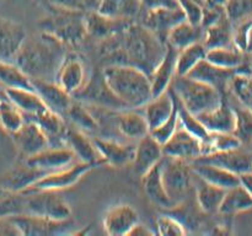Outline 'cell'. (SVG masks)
<instances>
[{"instance_id":"obj_1","label":"cell","mask_w":252,"mask_h":236,"mask_svg":"<svg viewBox=\"0 0 252 236\" xmlns=\"http://www.w3.org/2000/svg\"><path fill=\"white\" fill-rule=\"evenodd\" d=\"M167 44L140 22L133 21L125 31L100 41V57L106 65L126 64L148 75L164 57Z\"/></svg>"},{"instance_id":"obj_2","label":"cell","mask_w":252,"mask_h":236,"mask_svg":"<svg viewBox=\"0 0 252 236\" xmlns=\"http://www.w3.org/2000/svg\"><path fill=\"white\" fill-rule=\"evenodd\" d=\"M65 48V44L41 31L38 34L26 36L14 63L30 79L54 81L59 65L68 53Z\"/></svg>"},{"instance_id":"obj_3","label":"cell","mask_w":252,"mask_h":236,"mask_svg":"<svg viewBox=\"0 0 252 236\" xmlns=\"http://www.w3.org/2000/svg\"><path fill=\"white\" fill-rule=\"evenodd\" d=\"M106 83L128 108H143L153 97L152 83L147 73L126 64H110L102 68Z\"/></svg>"},{"instance_id":"obj_4","label":"cell","mask_w":252,"mask_h":236,"mask_svg":"<svg viewBox=\"0 0 252 236\" xmlns=\"http://www.w3.org/2000/svg\"><path fill=\"white\" fill-rule=\"evenodd\" d=\"M47 14L39 21V29L51 34L63 44L75 46L88 37L85 12L64 9L56 5H46Z\"/></svg>"},{"instance_id":"obj_5","label":"cell","mask_w":252,"mask_h":236,"mask_svg":"<svg viewBox=\"0 0 252 236\" xmlns=\"http://www.w3.org/2000/svg\"><path fill=\"white\" fill-rule=\"evenodd\" d=\"M170 86L180 102L196 116L217 107L225 97L213 86L187 75L175 76Z\"/></svg>"},{"instance_id":"obj_6","label":"cell","mask_w":252,"mask_h":236,"mask_svg":"<svg viewBox=\"0 0 252 236\" xmlns=\"http://www.w3.org/2000/svg\"><path fill=\"white\" fill-rule=\"evenodd\" d=\"M161 176L174 206L193 196L194 174L189 161L164 155L161 159Z\"/></svg>"},{"instance_id":"obj_7","label":"cell","mask_w":252,"mask_h":236,"mask_svg":"<svg viewBox=\"0 0 252 236\" xmlns=\"http://www.w3.org/2000/svg\"><path fill=\"white\" fill-rule=\"evenodd\" d=\"M75 100L88 106H95L106 111L127 110V106L115 95L108 84L106 83L102 69L94 70L83 88L73 96Z\"/></svg>"},{"instance_id":"obj_8","label":"cell","mask_w":252,"mask_h":236,"mask_svg":"<svg viewBox=\"0 0 252 236\" xmlns=\"http://www.w3.org/2000/svg\"><path fill=\"white\" fill-rule=\"evenodd\" d=\"M24 194L26 196V213L58 221L71 219L70 206L58 191H34Z\"/></svg>"},{"instance_id":"obj_9","label":"cell","mask_w":252,"mask_h":236,"mask_svg":"<svg viewBox=\"0 0 252 236\" xmlns=\"http://www.w3.org/2000/svg\"><path fill=\"white\" fill-rule=\"evenodd\" d=\"M96 169L95 165L88 164V162H74L70 166H66L64 169L57 170V171L48 172L43 177L38 179L34 184H32L26 192L34 191H63V189L70 188L74 184L78 183L86 174L91 170Z\"/></svg>"},{"instance_id":"obj_10","label":"cell","mask_w":252,"mask_h":236,"mask_svg":"<svg viewBox=\"0 0 252 236\" xmlns=\"http://www.w3.org/2000/svg\"><path fill=\"white\" fill-rule=\"evenodd\" d=\"M10 219L17 228L20 235L27 236L61 235V234L68 233V229L73 226L71 219L58 221L31 213L17 214V215L10 216Z\"/></svg>"},{"instance_id":"obj_11","label":"cell","mask_w":252,"mask_h":236,"mask_svg":"<svg viewBox=\"0 0 252 236\" xmlns=\"http://www.w3.org/2000/svg\"><path fill=\"white\" fill-rule=\"evenodd\" d=\"M162 151L166 156L191 162L192 160L206 154V145L198 138L187 132L184 127L179 125L171 138L162 144Z\"/></svg>"},{"instance_id":"obj_12","label":"cell","mask_w":252,"mask_h":236,"mask_svg":"<svg viewBox=\"0 0 252 236\" xmlns=\"http://www.w3.org/2000/svg\"><path fill=\"white\" fill-rule=\"evenodd\" d=\"M251 70V64L250 65L245 64V65H243L239 69H226L214 65V64H212L211 61H208L207 59H203V60L199 61V63L189 71L187 76L197 79V80L202 81V83L213 86V88H216L219 92H221L225 96V92L229 88V84H230L233 76L235 75L236 73H239V71Z\"/></svg>"},{"instance_id":"obj_13","label":"cell","mask_w":252,"mask_h":236,"mask_svg":"<svg viewBox=\"0 0 252 236\" xmlns=\"http://www.w3.org/2000/svg\"><path fill=\"white\" fill-rule=\"evenodd\" d=\"M185 14L181 7H164L143 11L138 22L157 34L162 42L166 43V38L172 27L184 21Z\"/></svg>"},{"instance_id":"obj_14","label":"cell","mask_w":252,"mask_h":236,"mask_svg":"<svg viewBox=\"0 0 252 236\" xmlns=\"http://www.w3.org/2000/svg\"><path fill=\"white\" fill-rule=\"evenodd\" d=\"M46 174L48 172L31 166L22 160L0 176V188L14 193H24Z\"/></svg>"},{"instance_id":"obj_15","label":"cell","mask_w":252,"mask_h":236,"mask_svg":"<svg viewBox=\"0 0 252 236\" xmlns=\"http://www.w3.org/2000/svg\"><path fill=\"white\" fill-rule=\"evenodd\" d=\"M140 221L139 214L127 203L116 204L108 208L103 215L102 225L111 236H126Z\"/></svg>"},{"instance_id":"obj_16","label":"cell","mask_w":252,"mask_h":236,"mask_svg":"<svg viewBox=\"0 0 252 236\" xmlns=\"http://www.w3.org/2000/svg\"><path fill=\"white\" fill-rule=\"evenodd\" d=\"M192 161L216 165V166L223 167L236 175H241L245 172H251L252 154L250 151L244 150V148H239V149L213 151L209 154L201 155Z\"/></svg>"},{"instance_id":"obj_17","label":"cell","mask_w":252,"mask_h":236,"mask_svg":"<svg viewBox=\"0 0 252 236\" xmlns=\"http://www.w3.org/2000/svg\"><path fill=\"white\" fill-rule=\"evenodd\" d=\"M86 71L83 60L74 53H66L59 65L56 83L69 95L74 96L86 83Z\"/></svg>"},{"instance_id":"obj_18","label":"cell","mask_w":252,"mask_h":236,"mask_svg":"<svg viewBox=\"0 0 252 236\" xmlns=\"http://www.w3.org/2000/svg\"><path fill=\"white\" fill-rule=\"evenodd\" d=\"M134 20L121 19V17L108 16L98 12L97 10L85 12V25L88 37L94 39H102L121 33L129 26Z\"/></svg>"},{"instance_id":"obj_19","label":"cell","mask_w":252,"mask_h":236,"mask_svg":"<svg viewBox=\"0 0 252 236\" xmlns=\"http://www.w3.org/2000/svg\"><path fill=\"white\" fill-rule=\"evenodd\" d=\"M24 160L31 166L43 170L46 172L57 171L76 162L74 152L65 145H62V147L48 145L41 151L29 157H24Z\"/></svg>"},{"instance_id":"obj_20","label":"cell","mask_w":252,"mask_h":236,"mask_svg":"<svg viewBox=\"0 0 252 236\" xmlns=\"http://www.w3.org/2000/svg\"><path fill=\"white\" fill-rule=\"evenodd\" d=\"M12 142L22 157H29L49 145L43 130L33 120L26 119L17 132L11 134Z\"/></svg>"},{"instance_id":"obj_21","label":"cell","mask_w":252,"mask_h":236,"mask_svg":"<svg viewBox=\"0 0 252 236\" xmlns=\"http://www.w3.org/2000/svg\"><path fill=\"white\" fill-rule=\"evenodd\" d=\"M64 144L74 152L76 159L81 162L95 165L96 167L105 166V161L101 157L94 140L85 134V132L76 127L66 128Z\"/></svg>"},{"instance_id":"obj_22","label":"cell","mask_w":252,"mask_h":236,"mask_svg":"<svg viewBox=\"0 0 252 236\" xmlns=\"http://www.w3.org/2000/svg\"><path fill=\"white\" fill-rule=\"evenodd\" d=\"M162 157V145L149 133L135 142L134 156L132 161L133 170L138 176L142 177L154 165L161 161Z\"/></svg>"},{"instance_id":"obj_23","label":"cell","mask_w":252,"mask_h":236,"mask_svg":"<svg viewBox=\"0 0 252 236\" xmlns=\"http://www.w3.org/2000/svg\"><path fill=\"white\" fill-rule=\"evenodd\" d=\"M26 36L21 24L0 16V60L14 61Z\"/></svg>"},{"instance_id":"obj_24","label":"cell","mask_w":252,"mask_h":236,"mask_svg":"<svg viewBox=\"0 0 252 236\" xmlns=\"http://www.w3.org/2000/svg\"><path fill=\"white\" fill-rule=\"evenodd\" d=\"M93 140L106 165L123 167L132 164L135 149L134 143H120L103 138H93Z\"/></svg>"},{"instance_id":"obj_25","label":"cell","mask_w":252,"mask_h":236,"mask_svg":"<svg viewBox=\"0 0 252 236\" xmlns=\"http://www.w3.org/2000/svg\"><path fill=\"white\" fill-rule=\"evenodd\" d=\"M175 106H176V96H175L171 86L160 95L150 98L143 106L144 108L143 113H144L148 125H149V129L153 130L161 125L174 112Z\"/></svg>"},{"instance_id":"obj_26","label":"cell","mask_w":252,"mask_h":236,"mask_svg":"<svg viewBox=\"0 0 252 236\" xmlns=\"http://www.w3.org/2000/svg\"><path fill=\"white\" fill-rule=\"evenodd\" d=\"M177 53L179 51L176 48L167 44L164 57L149 75L150 83H152L153 97L166 91L172 84V80L176 76Z\"/></svg>"},{"instance_id":"obj_27","label":"cell","mask_w":252,"mask_h":236,"mask_svg":"<svg viewBox=\"0 0 252 236\" xmlns=\"http://www.w3.org/2000/svg\"><path fill=\"white\" fill-rule=\"evenodd\" d=\"M33 90L41 96L42 100L51 110L56 111L64 117L73 101V96L69 95L64 88H62L53 80H39L31 79Z\"/></svg>"},{"instance_id":"obj_28","label":"cell","mask_w":252,"mask_h":236,"mask_svg":"<svg viewBox=\"0 0 252 236\" xmlns=\"http://www.w3.org/2000/svg\"><path fill=\"white\" fill-rule=\"evenodd\" d=\"M26 119H31L38 124V127L43 130V133L48 138L49 145L52 147L65 145L64 138H65L68 125H66L63 116L59 115L58 112L51 110V108H46L37 115L27 117Z\"/></svg>"},{"instance_id":"obj_29","label":"cell","mask_w":252,"mask_h":236,"mask_svg":"<svg viewBox=\"0 0 252 236\" xmlns=\"http://www.w3.org/2000/svg\"><path fill=\"white\" fill-rule=\"evenodd\" d=\"M140 179H142L143 189H144L148 199L154 206H157L160 209H164V210H169V209L174 208V204H172L171 199L167 196L164 182H162L161 161L158 162L149 171L145 172L140 177Z\"/></svg>"},{"instance_id":"obj_30","label":"cell","mask_w":252,"mask_h":236,"mask_svg":"<svg viewBox=\"0 0 252 236\" xmlns=\"http://www.w3.org/2000/svg\"><path fill=\"white\" fill-rule=\"evenodd\" d=\"M197 117L209 133H233L235 128V112L225 97L217 107L197 115Z\"/></svg>"},{"instance_id":"obj_31","label":"cell","mask_w":252,"mask_h":236,"mask_svg":"<svg viewBox=\"0 0 252 236\" xmlns=\"http://www.w3.org/2000/svg\"><path fill=\"white\" fill-rule=\"evenodd\" d=\"M191 167L192 171H193V174L197 177L208 182V183L221 187L224 189H229L231 187L240 184L239 175L228 171V170L223 169V167L198 161H191Z\"/></svg>"},{"instance_id":"obj_32","label":"cell","mask_w":252,"mask_h":236,"mask_svg":"<svg viewBox=\"0 0 252 236\" xmlns=\"http://www.w3.org/2000/svg\"><path fill=\"white\" fill-rule=\"evenodd\" d=\"M194 192L193 196L198 204L199 209L207 215H214L218 214L219 206L224 198L226 189L216 184L208 183L194 175Z\"/></svg>"},{"instance_id":"obj_33","label":"cell","mask_w":252,"mask_h":236,"mask_svg":"<svg viewBox=\"0 0 252 236\" xmlns=\"http://www.w3.org/2000/svg\"><path fill=\"white\" fill-rule=\"evenodd\" d=\"M117 113L116 124L123 137L137 142L138 139L150 133L149 125L143 112L135 111V108H127L118 111Z\"/></svg>"},{"instance_id":"obj_34","label":"cell","mask_w":252,"mask_h":236,"mask_svg":"<svg viewBox=\"0 0 252 236\" xmlns=\"http://www.w3.org/2000/svg\"><path fill=\"white\" fill-rule=\"evenodd\" d=\"M4 95L24 113L25 117H31L49 108L33 88H5Z\"/></svg>"},{"instance_id":"obj_35","label":"cell","mask_w":252,"mask_h":236,"mask_svg":"<svg viewBox=\"0 0 252 236\" xmlns=\"http://www.w3.org/2000/svg\"><path fill=\"white\" fill-rule=\"evenodd\" d=\"M252 209V197L245 187L238 184L235 187L226 189L224 198L219 206L218 214L221 216H235L244 211Z\"/></svg>"},{"instance_id":"obj_36","label":"cell","mask_w":252,"mask_h":236,"mask_svg":"<svg viewBox=\"0 0 252 236\" xmlns=\"http://www.w3.org/2000/svg\"><path fill=\"white\" fill-rule=\"evenodd\" d=\"M203 37L204 29L201 25H193L184 20L172 27L167 34L166 43L180 51L191 44L203 42Z\"/></svg>"},{"instance_id":"obj_37","label":"cell","mask_w":252,"mask_h":236,"mask_svg":"<svg viewBox=\"0 0 252 236\" xmlns=\"http://www.w3.org/2000/svg\"><path fill=\"white\" fill-rule=\"evenodd\" d=\"M97 11L103 15L137 21L142 12L140 0H100Z\"/></svg>"},{"instance_id":"obj_38","label":"cell","mask_w":252,"mask_h":236,"mask_svg":"<svg viewBox=\"0 0 252 236\" xmlns=\"http://www.w3.org/2000/svg\"><path fill=\"white\" fill-rule=\"evenodd\" d=\"M233 30L234 26L228 17H223L218 22L204 29L203 44L207 49L234 46Z\"/></svg>"},{"instance_id":"obj_39","label":"cell","mask_w":252,"mask_h":236,"mask_svg":"<svg viewBox=\"0 0 252 236\" xmlns=\"http://www.w3.org/2000/svg\"><path fill=\"white\" fill-rule=\"evenodd\" d=\"M245 56L244 52L239 51L236 47H218V48L207 49L206 59L212 64L220 68L239 69L245 65Z\"/></svg>"},{"instance_id":"obj_40","label":"cell","mask_w":252,"mask_h":236,"mask_svg":"<svg viewBox=\"0 0 252 236\" xmlns=\"http://www.w3.org/2000/svg\"><path fill=\"white\" fill-rule=\"evenodd\" d=\"M65 117L73 123L74 127L83 132H96L98 129L97 117L89 110V106L73 97L70 106L65 113Z\"/></svg>"},{"instance_id":"obj_41","label":"cell","mask_w":252,"mask_h":236,"mask_svg":"<svg viewBox=\"0 0 252 236\" xmlns=\"http://www.w3.org/2000/svg\"><path fill=\"white\" fill-rule=\"evenodd\" d=\"M207 48L203 42L180 49L176 60V76H186L201 60L206 59Z\"/></svg>"},{"instance_id":"obj_42","label":"cell","mask_w":252,"mask_h":236,"mask_svg":"<svg viewBox=\"0 0 252 236\" xmlns=\"http://www.w3.org/2000/svg\"><path fill=\"white\" fill-rule=\"evenodd\" d=\"M0 84L5 88H33L31 79L14 61L0 60Z\"/></svg>"},{"instance_id":"obj_43","label":"cell","mask_w":252,"mask_h":236,"mask_svg":"<svg viewBox=\"0 0 252 236\" xmlns=\"http://www.w3.org/2000/svg\"><path fill=\"white\" fill-rule=\"evenodd\" d=\"M25 120L26 117L24 113L11 101L7 100L6 97L0 100V127L5 132L11 135L21 128Z\"/></svg>"},{"instance_id":"obj_44","label":"cell","mask_w":252,"mask_h":236,"mask_svg":"<svg viewBox=\"0 0 252 236\" xmlns=\"http://www.w3.org/2000/svg\"><path fill=\"white\" fill-rule=\"evenodd\" d=\"M235 112V128H234V135L240 140L243 148L250 149L252 152V111L250 108L236 107L234 108Z\"/></svg>"},{"instance_id":"obj_45","label":"cell","mask_w":252,"mask_h":236,"mask_svg":"<svg viewBox=\"0 0 252 236\" xmlns=\"http://www.w3.org/2000/svg\"><path fill=\"white\" fill-rule=\"evenodd\" d=\"M176 95V93H175ZM177 98V110H179V119H180V125L184 127L187 132H189L191 134H193L194 137L198 138L199 140L204 143L206 145V152H207V144L209 142V138H211V133L206 129V127L203 125V123L199 120V118L196 115H193L192 112H189L181 102H180L179 97ZM204 155V154H203Z\"/></svg>"},{"instance_id":"obj_46","label":"cell","mask_w":252,"mask_h":236,"mask_svg":"<svg viewBox=\"0 0 252 236\" xmlns=\"http://www.w3.org/2000/svg\"><path fill=\"white\" fill-rule=\"evenodd\" d=\"M229 88L243 106L252 111V70L236 73L231 79Z\"/></svg>"},{"instance_id":"obj_47","label":"cell","mask_w":252,"mask_h":236,"mask_svg":"<svg viewBox=\"0 0 252 236\" xmlns=\"http://www.w3.org/2000/svg\"><path fill=\"white\" fill-rule=\"evenodd\" d=\"M26 213V196L0 188V218Z\"/></svg>"},{"instance_id":"obj_48","label":"cell","mask_w":252,"mask_h":236,"mask_svg":"<svg viewBox=\"0 0 252 236\" xmlns=\"http://www.w3.org/2000/svg\"><path fill=\"white\" fill-rule=\"evenodd\" d=\"M155 228H157L155 234L162 236H182L189 234V231L185 228L184 224L176 216L167 213V211H165V214H161L160 216H158L157 220H155Z\"/></svg>"},{"instance_id":"obj_49","label":"cell","mask_w":252,"mask_h":236,"mask_svg":"<svg viewBox=\"0 0 252 236\" xmlns=\"http://www.w3.org/2000/svg\"><path fill=\"white\" fill-rule=\"evenodd\" d=\"M224 10L229 21L235 26L252 17V0H228Z\"/></svg>"},{"instance_id":"obj_50","label":"cell","mask_w":252,"mask_h":236,"mask_svg":"<svg viewBox=\"0 0 252 236\" xmlns=\"http://www.w3.org/2000/svg\"><path fill=\"white\" fill-rule=\"evenodd\" d=\"M233 44L245 54H252V17L234 26Z\"/></svg>"},{"instance_id":"obj_51","label":"cell","mask_w":252,"mask_h":236,"mask_svg":"<svg viewBox=\"0 0 252 236\" xmlns=\"http://www.w3.org/2000/svg\"><path fill=\"white\" fill-rule=\"evenodd\" d=\"M243 148L240 140L234 135V133H223L217 132L211 133V138L207 144V152L213 151H225V150H233Z\"/></svg>"},{"instance_id":"obj_52","label":"cell","mask_w":252,"mask_h":236,"mask_svg":"<svg viewBox=\"0 0 252 236\" xmlns=\"http://www.w3.org/2000/svg\"><path fill=\"white\" fill-rule=\"evenodd\" d=\"M176 96V95H175ZM180 125V119H179V110H177V98H176V106H175L174 112L171 113L169 118L162 123L161 125H159L155 129L150 130V134L160 143V144H165L167 140L171 138V135L174 134L175 130L179 128Z\"/></svg>"},{"instance_id":"obj_53","label":"cell","mask_w":252,"mask_h":236,"mask_svg":"<svg viewBox=\"0 0 252 236\" xmlns=\"http://www.w3.org/2000/svg\"><path fill=\"white\" fill-rule=\"evenodd\" d=\"M179 6L185 14L186 21L193 25H201L203 16V0H177Z\"/></svg>"},{"instance_id":"obj_54","label":"cell","mask_w":252,"mask_h":236,"mask_svg":"<svg viewBox=\"0 0 252 236\" xmlns=\"http://www.w3.org/2000/svg\"><path fill=\"white\" fill-rule=\"evenodd\" d=\"M98 1L100 0H48V4L68 10H74V11L89 12L93 10H97Z\"/></svg>"},{"instance_id":"obj_55","label":"cell","mask_w":252,"mask_h":236,"mask_svg":"<svg viewBox=\"0 0 252 236\" xmlns=\"http://www.w3.org/2000/svg\"><path fill=\"white\" fill-rule=\"evenodd\" d=\"M140 2H142V12L148 10L164 9V7H180L177 0H140Z\"/></svg>"},{"instance_id":"obj_56","label":"cell","mask_w":252,"mask_h":236,"mask_svg":"<svg viewBox=\"0 0 252 236\" xmlns=\"http://www.w3.org/2000/svg\"><path fill=\"white\" fill-rule=\"evenodd\" d=\"M0 235H20L19 230L10 218H0Z\"/></svg>"},{"instance_id":"obj_57","label":"cell","mask_w":252,"mask_h":236,"mask_svg":"<svg viewBox=\"0 0 252 236\" xmlns=\"http://www.w3.org/2000/svg\"><path fill=\"white\" fill-rule=\"evenodd\" d=\"M155 234V231H153V230H150V229H148V228H145L144 225H142V224H140V221L139 223L137 224V225L134 226V228L132 229V230L129 231V234H128V236H148V235H154Z\"/></svg>"},{"instance_id":"obj_58","label":"cell","mask_w":252,"mask_h":236,"mask_svg":"<svg viewBox=\"0 0 252 236\" xmlns=\"http://www.w3.org/2000/svg\"><path fill=\"white\" fill-rule=\"evenodd\" d=\"M240 177V184L245 187L246 191L250 193L252 197V172H245V174L239 175Z\"/></svg>"},{"instance_id":"obj_59","label":"cell","mask_w":252,"mask_h":236,"mask_svg":"<svg viewBox=\"0 0 252 236\" xmlns=\"http://www.w3.org/2000/svg\"><path fill=\"white\" fill-rule=\"evenodd\" d=\"M204 4H208V5H217V6H224L225 2L228 0H203Z\"/></svg>"},{"instance_id":"obj_60","label":"cell","mask_w":252,"mask_h":236,"mask_svg":"<svg viewBox=\"0 0 252 236\" xmlns=\"http://www.w3.org/2000/svg\"><path fill=\"white\" fill-rule=\"evenodd\" d=\"M36 1H38L39 4H43L44 6H46V5L48 4V0H36Z\"/></svg>"},{"instance_id":"obj_61","label":"cell","mask_w":252,"mask_h":236,"mask_svg":"<svg viewBox=\"0 0 252 236\" xmlns=\"http://www.w3.org/2000/svg\"><path fill=\"white\" fill-rule=\"evenodd\" d=\"M251 56H252V54H251ZM251 66H252V58H251Z\"/></svg>"},{"instance_id":"obj_62","label":"cell","mask_w":252,"mask_h":236,"mask_svg":"<svg viewBox=\"0 0 252 236\" xmlns=\"http://www.w3.org/2000/svg\"><path fill=\"white\" fill-rule=\"evenodd\" d=\"M251 154H252V152H251ZM251 172H252V166H251Z\"/></svg>"},{"instance_id":"obj_63","label":"cell","mask_w":252,"mask_h":236,"mask_svg":"<svg viewBox=\"0 0 252 236\" xmlns=\"http://www.w3.org/2000/svg\"><path fill=\"white\" fill-rule=\"evenodd\" d=\"M2 1V0H0V2H1Z\"/></svg>"},{"instance_id":"obj_64","label":"cell","mask_w":252,"mask_h":236,"mask_svg":"<svg viewBox=\"0 0 252 236\" xmlns=\"http://www.w3.org/2000/svg\"><path fill=\"white\" fill-rule=\"evenodd\" d=\"M1 98H2V97H0V100H1Z\"/></svg>"}]
</instances>
